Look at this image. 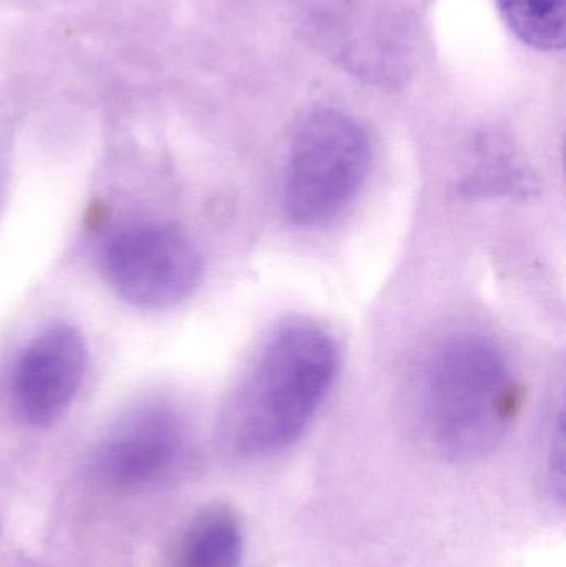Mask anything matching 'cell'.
<instances>
[{
	"label": "cell",
	"instance_id": "5b68a950",
	"mask_svg": "<svg viewBox=\"0 0 566 567\" xmlns=\"http://www.w3.org/2000/svg\"><path fill=\"white\" fill-rule=\"evenodd\" d=\"M192 456V439L182 416L165 405L130 413L103 440L93 470L102 485L132 493L178 475Z\"/></svg>",
	"mask_w": 566,
	"mask_h": 567
},
{
	"label": "cell",
	"instance_id": "6da1fadb",
	"mask_svg": "<svg viewBox=\"0 0 566 567\" xmlns=\"http://www.w3.org/2000/svg\"><path fill=\"white\" fill-rule=\"evenodd\" d=\"M338 367V343L325 327L305 317L279 323L223 406V450L256 462L291 446L325 402Z\"/></svg>",
	"mask_w": 566,
	"mask_h": 567
},
{
	"label": "cell",
	"instance_id": "52a82bcc",
	"mask_svg": "<svg viewBox=\"0 0 566 567\" xmlns=\"http://www.w3.org/2000/svg\"><path fill=\"white\" fill-rule=\"evenodd\" d=\"M245 533L229 506L213 505L196 513L179 533L168 567H241Z\"/></svg>",
	"mask_w": 566,
	"mask_h": 567
},
{
	"label": "cell",
	"instance_id": "277c9868",
	"mask_svg": "<svg viewBox=\"0 0 566 567\" xmlns=\"http://www.w3.org/2000/svg\"><path fill=\"white\" fill-rule=\"evenodd\" d=\"M99 262L110 289L140 309L178 306L203 279L198 248L169 223H136L119 229L103 243Z\"/></svg>",
	"mask_w": 566,
	"mask_h": 567
},
{
	"label": "cell",
	"instance_id": "8992f818",
	"mask_svg": "<svg viewBox=\"0 0 566 567\" xmlns=\"http://www.w3.org/2000/svg\"><path fill=\"white\" fill-rule=\"evenodd\" d=\"M89 363L85 339L76 327L52 323L17 353L10 369L9 405L17 420L45 429L69 410Z\"/></svg>",
	"mask_w": 566,
	"mask_h": 567
},
{
	"label": "cell",
	"instance_id": "ba28073f",
	"mask_svg": "<svg viewBox=\"0 0 566 567\" xmlns=\"http://www.w3.org/2000/svg\"><path fill=\"white\" fill-rule=\"evenodd\" d=\"M502 19L525 45L542 52L565 47L566 0H497Z\"/></svg>",
	"mask_w": 566,
	"mask_h": 567
},
{
	"label": "cell",
	"instance_id": "7a4b0ae2",
	"mask_svg": "<svg viewBox=\"0 0 566 567\" xmlns=\"http://www.w3.org/2000/svg\"><path fill=\"white\" fill-rule=\"evenodd\" d=\"M521 409V383L502 350L485 337L459 333L425 362L419 419L429 446L447 462L491 455Z\"/></svg>",
	"mask_w": 566,
	"mask_h": 567
},
{
	"label": "cell",
	"instance_id": "3957f363",
	"mask_svg": "<svg viewBox=\"0 0 566 567\" xmlns=\"http://www.w3.org/2000/svg\"><path fill=\"white\" fill-rule=\"evenodd\" d=\"M372 153L368 130L349 113L325 106L302 116L282 178L286 218L302 228L336 218L364 185Z\"/></svg>",
	"mask_w": 566,
	"mask_h": 567
},
{
	"label": "cell",
	"instance_id": "9c48e42d",
	"mask_svg": "<svg viewBox=\"0 0 566 567\" xmlns=\"http://www.w3.org/2000/svg\"><path fill=\"white\" fill-rule=\"evenodd\" d=\"M564 416L558 419L557 429L552 436L547 458V488L552 499L564 506L565 502V432Z\"/></svg>",
	"mask_w": 566,
	"mask_h": 567
}]
</instances>
